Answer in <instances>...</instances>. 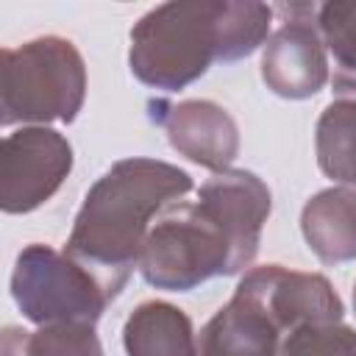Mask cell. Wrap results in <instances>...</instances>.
<instances>
[{"label": "cell", "instance_id": "1", "mask_svg": "<svg viewBox=\"0 0 356 356\" xmlns=\"http://www.w3.org/2000/svg\"><path fill=\"white\" fill-rule=\"evenodd\" d=\"M192 175L178 164L131 156L114 161L83 195L64 250L86 264L117 298L131 273L153 220L192 192Z\"/></svg>", "mask_w": 356, "mask_h": 356}, {"label": "cell", "instance_id": "2", "mask_svg": "<svg viewBox=\"0 0 356 356\" xmlns=\"http://www.w3.org/2000/svg\"><path fill=\"white\" fill-rule=\"evenodd\" d=\"M225 0H172L150 8L131 28L128 67L159 92H178L222 61Z\"/></svg>", "mask_w": 356, "mask_h": 356}, {"label": "cell", "instance_id": "3", "mask_svg": "<svg viewBox=\"0 0 356 356\" xmlns=\"http://www.w3.org/2000/svg\"><path fill=\"white\" fill-rule=\"evenodd\" d=\"M0 122L50 125L75 122L86 100V64L81 50L56 33L28 39L0 53Z\"/></svg>", "mask_w": 356, "mask_h": 356}, {"label": "cell", "instance_id": "4", "mask_svg": "<svg viewBox=\"0 0 356 356\" xmlns=\"http://www.w3.org/2000/svg\"><path fill=\"white\" fill-rule=\"evenodd\" d=\"M142 278L164 292H192L234 273L231 242L197 200L170 203L150 225L142 253Z\"/></svg>", "mask_w": 356, "mask_h": 356}, {"label": "cell", "instance_id": "5", "mask_svg": "<svg viewBox=\"0 0 356 356\" xmlns=\"http://www.w3.org/2000/svg\"><path fill=\"white\" fill-rule=\"evenodd\" d=\"M8 286L17 309L33 325H95L114 300L106 284L86 264L44 242H31L17 253Z\"/></svg>", "mask_w": 356, "mask_h": 356}, {"label": "cell", "instance_id": "6", "mask_svg": "<svg viewBox=\"0 0 356 356\" xmlns=\"http://www.w3.org/2000/svg\"><path fill=\"white\" fill-rule=\"evenodd\" d=\"M72 145L50 125H25L3 139L0 209L28 214L44 206L72 172Z\"/></svg>", "mask_w": 356, "mask_h": 356}, {"label": "cell", "instance_id": "7", "mask_svg": "<svg viewBox=\"0 0 356 356\" xmlns=\"http://www.w3.org/2000/svg\"><path fill=\"white\" fill-rule=\"evenodd\" d=\"M275 11L284 19L261 47V81L284 100L314 97L331 78L328 50L317 28V6L289 3Z\"/></svg>", "mask_w": 356, "mask_h": 356}, {"label": "cell", "instance_id": "8", "mask_svg": "<svg viewBox=\"0 0 356 356\" xmlns=\"http://www.w3.org/2000/svg\"><path fill=\"white\" fill-rule=\"evenodd\" d=\"M239 289L250 292L284 337L300 325L339 323L345 314L342 298L323 273L289 270L284 264H259L242 273Z\"/></svg>", "mask_w": 356, "mask_h": 356}, {"label": "cell", "instance_id": "9", "mask_svg": "<svg viewBox=\"0 0 356 356\" xmlns=\"http://www.w3.org/2000/svg\"><path fill=\"white\" fill-rule=\"evenodd\" d=\"M197 203L222 228L234 253V273L253 267L261 245V228L273 211L270 186L250 170H222L214 172L197 189Z\"/></svg>", "mask_w": 356, "mask_h": 356}, {"label": "cell", "instance_id": "10", "mask_svg": "<svg viewBox=\"0 0 356 356\" xmlns=\"http://www.w3.org/2000/svg\"><path fill=\"white\" fill-rule=\"evenodd\" d=\"M150 117L167 134L170 147L192 164L222 172L239 156V125L231 111L214 100H150Z\"/></svg>", "mask_w": 356, "mask_h": 356}, {"label": "cell", "instance_id": "11", "mask_svg": "<svg viewBox=\"0 0 356 356\" xmlns=\"http://www.w3.org/2000/svg\"><path fill=\"white\" fill-rule=\"evenodd\" d=\"M284 331L267 309L245 289H234L231 300L197 334V356H278Z\"/></svg>", "mask_w": 356, "mask_h": 356}, {"label": "cell", "instance_id": "12", "mask_svg": "<svg viewBox=\"0 0 356 356\" xmlns=\"http://www.w3.org/2000/svg\"><path fill=\"white\" fill-rule=\"evenodd\" d=\"M300 234L323 264L356 261V189L328 186L300 211Z\"/></svg>", "mask_w": 356, "mask_h": 356}, {"label": "cell", "instance_id": "13", "mask_svg": "<svg viewBox=\"0 0 356 356\" xmlns=\"http://www.w3.org/2000/svg\"><path fill=\"white\" fill-rule=\"evenodd\" d=\"M317 167L339 186H356V78H331V100L314 125Z\"/></svg>", "mask_w": 356, "mask_h": 356}, {"label": "cell", "instance_id": "14", "mask_svg": "<svg viewBox=\"0 0 356 356\" xmlns=\"http://www.w3.org/2000/svg\"><path fill=\"white\" fill-rule=\"evenodd\" d=\"M122 348L125 356H197V334L175 303L145 300L122 323Z\"/></svg>", "mask_w": 356, "mask_h": 356}, {"label": "cell", "instance_id": "15", "mask_svg": "<svg viewBox=\"0 0 356 356\" xmlns=\"http://www.w3.org/2000/svg\"><path fill=\"white\" fill-rule=\"evenodd\" d=\"M3 356H103V345L89 323H56L36 331L6 325Z\"/></svg>", "mask_w": 356, "mask_h": 356}, {"label": "cell", "instance_id": "16", "mask_svg": "<svg viewBox=\"0 0 356 356\" xmlns=\"http://www.w3.org/2000/svg\"><path fill=\"white\" fill-rule=\"evenodd\" d=\"M317 28L325 50L342 78H356V0H331L317 6Z\"/></svg>", "mask_w": 356, "mask_h": 356}, {"label": "cell", "instance_id": "17", "mask_svg": "<svg viewBox=\"0 0 356 356\" xmlns=\"http://www.w3.org/2000/svg\"><path fill=\"white\" fill-rule=\"evenodd\" d=\"M278 356H356V331L342 320L300 325L281 339Z\"/></svg>", "mask_w": 356, "mask_h": 356}, {"label": "cell", "instance_id": "18", "mask_svg": "<svg viewBox=\"0 0 356 356\" xmlns=\"http://www.w3.org/2000/svg\"><path fill=\"white\" fill-rule=\"evenodd\" d=\"M353 312H356V284H353Z\"/></svg>", "mask_w": 356, "mask_h": 356}]
</instances>
